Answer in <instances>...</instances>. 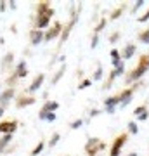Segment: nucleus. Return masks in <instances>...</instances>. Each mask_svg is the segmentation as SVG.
Listing matches in <instances>:
<instances>
[{"label": "nucleus", "instance_id": "6e6552de", "mask_svg": "<svg viewBox=\"0 0 149 156\" xmlns=\"http://www.w3.org/2000/svg\"><path fill=\"white\" fill-rule=\"evenodd\" d=\"M16 97V87H7L5 90L0 92V106L2 108H7L9 102Z\"/></svg>", "mask_w": 149, "mask_h": 156}, {"label": "nucleus", "instance_id": "ea45409f", "mask_svg": "<svg viewBox=\"0 0 149 156\" xmlns=\"http://www.w3.org/2000/svg\"><path fill=\"white\" fill-rule=\"evenodd\" d=\"M127 156H139V154H137V153H128Z\"/></svg>", "mask_w": 149, "mask_h": 156}, {"label": "nucleus", "instance_id": "c85d7f7f", "mask_svg": "<svg viewBox=\"0 0 149 156\" xmlns=\"http://www.w3.org/2000/svg\"><path fill=\"white\" fill-rule=\"evenodd\" d=\"M120 38H121V33H120V31H114L113 35L109 36V43H113V45H114V43L118 42Z\"/></svg>", "mask_w": 149, "mask_h": 156}, {"label": "nucleus", "instance_id": "f704fd0d", "mask_svg": "<svg viewBox=\"0 0 149 156\" xmlns=\"http://www.w3.org/2000/svg\"><path fill=\"white\" fill-rule=\"evenodd\" d=\"M101 114V109H92L90 111V118H95V116H99Z\"/></svg>", "mask_w": 149, "mask_h": 156}, {"label": "nucleus", "instance_id": "a878e982", "mask_svg": "<svg viewBox=\"0 0 149 156\" xmlns=\"http://www.w3.org/2000/svg\"><path fill=\"white\" fill-rule=\"evenodd\" d=\"M82 125H83V120H82V118H76V120H73L70 123V128H71V130H78Z\"/></svg>", "mask_w": 149, "mask_h": 156}, {"label": "nucleus", "instance_id": "5701e85b", "mask_svg": "<svg viewBox=\"0 0 149 156\" xmlns=\"http://www.w3.org/2000/svg\"><path fill=\"white\" fill-rule=\"evenodd\" d=\"M59 141H61V134H59V132H56V134H52V137H50V141L47 142V144H49V148H54V146H56Z\"/></svg>", "mask_w": 149, "mask_h": 156}, {"label": "nucleus", "instance_id": "ddd939ff", "mask_svg": "<svg viewBox=\"0 0 149 156\" xmlns=\"http://www.w3.org/2000/svg\"><path fill=\"white\" fill-rule=\"evenodd\" d=\"M12 73H14V76L17 78V80H21V78L26 76V75H28V64H26V59H21Z\"/></svg>", "mask_w": 149, "mask_h": 156}, {"label": "nucleus", "instance_id": "2eb2a0df", "mask_svg": "<svg viewBox=\"0 0 149 156\" xmlns=\"http://www.w3.org/2000/svg\"><path fill=\"white\" fill-rule=\"evenodd\" d=\"M50 19L52 17H49V16H38L35 19V30H47L50 26Z\"/></svg>", "mask_w": 149, "mask_h": 156}, {"label": "nucleus", "instance_id": "e433bc0d", "mask_svg": "<svg viewBox=\"0 0 149 156\" xmlns=\"http://www.w3.org/2000/svg\"><path fill=\"white\" fill-rule=\"evenodd\" d=\"M5 149H7V148H5V146L0 142V154H2V153H5Z\"/></svg>", "mask_w": 149, "mask_h": 156}, {"label": "nucleus", "instance_id": "20e7f679", "mask_svg": "<svg viewBox=\"0 0 149 156\" xmlns=\"http://www.w3.org/2000/svg\"><path fill=\"white\" fill-rule=\"evenodd\" d=\"M78 14H80V11H78V12H75V9H73V16H71V19L68 21V24L63 28V33H61V36H59V47H61V45H63L68 38H70L71 30L75 28V24L78 23Z\"/></svg>", "mask_w": 149, "mask_h": 156}, {"label": "nucleus", "instance_id": "1a4fd4ad", "mask_svg": "<svg viewBox=\"0 0 149 156\" xmlns=\"http://www.w3.org/2000/svg\"><path fill=\"white\" fill-rule=\"evenodd\" d=\"M17 130V121L16 120H5V121H0V134H12Z\"/></svg>", "mask_w": 149, "mask_h": 156}, {"label": "nucleus", "instance_id": "a19ab883", "mask_svg": "<svg viewBox=\"0 0 149 156\" xmlns=\"http://www.w3.org/2000/svg\"><path fill=\"white\" fill-rule=\"evenodd\" d=\"M64 156H70V154H64Z\"/></svg>", "mask_w": 149, "mask_h": 156}, {"label": "nucleus", "instance_id": "7ed1b4c3", "mask_svg": "<svg viewBox=\"0 0 149 156\" xmlns=\"http://www.w3.org/2000/svg\"><path fill=\"white\" fill-rule=\"evenodd\" d=\"M106 149V142H102L99 137H92V139H88L85 144V153L88 156H97L101 151H104Z\"/></svg>", "mask_w": 149, "mask_h": 156}, {"label": "nucleus", "instance_id": "a211bd4d", "mask_svg": "<svg viewBox=\"0 0 149 156\" xmlns=\"http://www.w3.org/2000/svg\"><path fill=\"white\" fill-rule=\"evenodd\" d=\"M102 76H104V70H102V64L97 63V68H95V71H94L92 75V82H99V80H102Z\"/></svg>", "mask_w": 149, "mask_h": 156}, {"label": "nucleus", "instance_id": "f257e3e1", "mask_svg": "<svg viewBox=\"0 0 149 156\" xmlns=\"http://www.w3.org/2000/svg\"><path fill=\"white\" fill-rule=\"evenodd\" d=\"M149 71V54H142L139 57V63L135 68L128 71L127 75H125V82L127 83H137V82H141V78L146 75Z\"/></svg>", "mask_w": 149, "mask_h": 156}, {"label": "nucleus", "instance_id": "72a5a7b5", "mask_svg": "<svg viewBox=\"0 0 149 156\" xmlns=\"http://www.w3.org/2000/svg\"><path fill=\"white\" fill-rule=\"evenodd\" d=\"M56 118H57V114H56V113H49V114H47V118H45V120L52 123V121H56Z\"/></svg>", "mask_w": 149, "mask_h": 156}, {"label": "nucleus", "instance_id": "c756f323", "mask_svg": "<svg viewBox=\"0 0 149 156\" xmlns=\"http://www.w3.org/2000/svg\"><path fill=\"white\" fill-rule=\"evenodd\" d=\"M147 21H149V7H147V11H146L141 17H137V23H147Z\"/></svg>", "mask_w": 149, "mask_h": 156}, {"label": "nucleus", "instance_id": "cd10ccee", "mask_svg": "<svg viewBox=\"0 0 149 156\" xmlns=\"http://www.w3.org/2000/svg\"><path fill=\"white\" fill-rule=\"evenodd\" d=\"M144 4H146L144 0H137V2H135V5H134V7H132V14H137V11H139V9H142V7H144Z\"/></svg>", "mask_w": 149, "mask_h": 156}, {"label": "nucleus", "instance_id": "473e14b6", "mask_svg": "<svg viewBox=\"0 0 149 156\" xmlns=\"http://www.w3.org/2000/svg\"><path fill=\"white\" fill-rule=\"evenodd\" d=\"M147 118H149V111H146V113H142V114L137 116V120H139V121H146Z\"/></svg>", "mask_w": 149, "mask_h": 156}, {"label": "nucleus", "instance_id": "aec40b11", "mask_svg": "<svg viewBox=\"0 0 149 156\" xmlns=\"http://www.w3.org/2000/svg\"><path fill=\"white\" fill-rule=\"evenodd\" d=\"M125 9H127V5H125V4H121L120 7H116L113 11V12H111V16H109V19H118V17H121V14H123V12H125Z\"/></svg>", "mask_w": 149, "mask_h": 156}, {"label": "nucleus", "instance_id": "dca6fc26", "mask_svg": "<svg viewBox=\"0 0 149 156\" xmlns=\"http://www.w3.org/2000/svg\"><path fill=\"white\" fill-rule=\"evenodd\" d=\"M64 73H66V64H61V66H59V70L54 73V76L50 78V85H57V83H59V80L64 76Z\"/></svg>", "mask_w": 149, "mask_h": 156}, {"label": "nucleus", "instance_id": "39448f33", "mask_svg": "<svg viewBox=\"0 0 149 156\" xmlns=\"http://www.w3.org/2000/svg\"><path fill=\"white\" fill-rule=\"evenodd\" d=\"M128 141V134L127 132H123V134H120L116 139L113 141V144H111V149H109V156H120L121 149L125 148V144H127Z\"/></svg>", "mask_w": 149, "mask_h": 156}, {"label": "nucleus", "instance_id": "6ab92c4d", "mask_svg": "<svg viewBox=\"0 0 149 156\" xmlns=\"http://www.w3.org/2000/svg\"><path fill=\"white\" fill-rule=\"evenodd\" d=\"M12 63H14V52H7L2 61V70H7V66H12Z\"/></svg>", "mask_w": 149, "mask_h": 156}, {"label": "nucleus", "instance_id": "423d86ee", "mask_svg": "<svg viewBox=\"0 0 149 156\" xmlns=\"http://www.w3.org/2000/svg\"><path fill=\"white\" fill-rule=\"evenodd\" d=\"M61 33H63V24H61L59 21H56L52 26H49V28H47L45 35H43V42H52V40L59 38V36H61Z\"/></svg>", "mask_w": 149, "mask_h": 156}, {"label": "nucleus", "instance_id": "f03ea898", "mask_svg": "<svg viewBox=\"0 0 149 156\" xmlns=\"http://www.w3.org/2000/svg\"><path fill=\"white\" fill-rule=\"evenodd\" d=\"M142 87V82H137V83H134L132 87H127V89H123V90H120L118 92V99H120V104H118V108H125L132 101V95H134L139 89Z\"/></svg>", "mask_w": 149, "mask_h": 156}, {"label": "nucleus", "instance_id": "f8f14e48", "mask_svg": "<svg viewBox=\"0 0 149 156\" xmlns=\"http://www.w3.org/2000/svg\"><path fill=\"white\" fill-rule=\"evenodd\" d=\"M43 35H45V31H42V30H31L29 31V43L33 45V47H36V45H40V43L43 42Z\"/></svg>", "mask_w": 149, "mask_h": 156}, {"label": "nucleus", "instance_id": "b1692460", "mask_svg": "<svg viewBox=\"0 0 149 156\" xmlns=\"http://www.w3.org/2000/svg\"><path fill=\"white\" fill-rule=\"evenodd\" d=\"M127 128H128V134H139V125L135 123V121H128V125H127Z\"/></svg>", "mask_w": 149, "mask_h": 156}, {"label": "nucleus", "instance_id": "7c9ffc66", "mask_svg": "<svg viewBox=\"0 0 149 156\" xmlns=\"http://www.w3.org/2000/svg\"><path fill=\"white\" fill-rule=\"evenodd\" d=\"M109 56H111V59H113V61H114V59H121V57H120V50L116 49V47H114V49H111Z\"/></svg>", "mask_w": 149, "mask_h": 156}, {"label": "nucleus", "instance_id": "0eeeda50", "mask_svg": "<svg viewBox=\"0 0 149 156\" xmlns=\"http://www.w3.org/2000/svg\"><path fill=\"white\" fill-rule=\"evenodd\" d=\"M43 82H45V75L43 73H38L35 78H33V82L28 85V89H26V94H29V95H33L35 92H38L40 89H42Z\"/></svg>", "mask_w": 149, "mask_h": 156}, {"label": "nucleus", "instance_id": "4be33fe9", "mask_svg": "<svg viewBox=\"0 0 149 156\" xmlns=\"http://www.w3.org/2000/svg\"><path fill=\"white\" fill-rule=\"evenodd\" d=\"M106 24H107V19H106V17H102V19H101V21L97 23V26L94 28V33H95V35H99L101 31L106 28Z\"/></svg>", "mask_w": 149, "mask_h": 156}, {"label": "nucleus", "instance_id": "9b49d317", "mask_svg": "<svg viewBox=\"0 0 149 156\" xmlns=\"http://www.w3.org/2000/svg\"><path fill=\"white\" fill-rule=\"evenodd\" d=\"M38 16H49V17L54 16V9L50 7L49 2H40V4L36 5V17H38Z\"/></svg>", "mask_w": 149, "mask_h": 156}, {"label": "nucleus", "instance_id": "bb28decb", "mask_svg": "<svg viewBox=\"0 0 149 156\" xmlns=\"http://www.w3.org/2000/svg\"><path fill=\"white\" fill-rule=\"evenodd\" d=\"M92 85V80L90 78H85V80H82L78 83V90H83V89H87V87H90Z\"/></svg>", "mask_w": 149, "mask_h": 156}, {"label": "nucleus", "instance_id": "4468645a", "mask_svg": "<svg viewBox=\"0 0 149 156\" xmlns=\"http://www.w3.org/2000/svg\"><path fill=\"white\" fill-rule=\"evenodd\" d=\"M36 102V97L35 95H21L19 99L16 101V108H28V106H33Z\"/></svg>", "mask_w": 149, "mask_h": 156}, {"label": "nucleus", "instance_id": "9d476101", "mask_svg": "<svg viewBox=\"0 0 149 156\" xmlns=\"http://www.w3.org/2000/svg\"><path fill=\"white\" fill-rule=\"evenodd\" d=\"M135 52H137V45H134L132 42L127 43V45H125V47H123V49L120 50V57H121V61L125 63V61H128V59H132Z\"/></svg>", "mask_w": 149, "mask_h": 156}, {"label": "nucleus", "instance_id": "412c9836", "mask_svg": "<svg viewBox=\"0 0 149 156\" xmlns=\"http://www.w3.org/2000/svg\"><path fill=\"white\" fill-rule=\"evenodd\" d=\"M45 149V141H40L38 144H36L35 148L31 149V153H29V156H38V154H42V151Z\"/></svg>", "mask_w": 149, "mask_h": 156}, {"label": "nucleus", "instance_id": "4c0bfd02", "mask_svg": "<svg viewBox=\"0 0 149 156\" xmlns=\"http://www.w3.org/2000/svg\"><path fill=\"white\" fill-rule=\"evenodd\" d=\"M9 7H11V9H16V7H17V5H16V2H14V0H12V2H9Z\"/></svg>", "mask_w": 149, "mask_h": 156}, {"label": "nucleus", "instance_id": "393cba45", "mask_svg": "<svg viewBox=\"0 0 149 156\" xmlns=\"http://www.w3.org/2000/svg\"><path fill=\"white\" fill-rule=\"evenodd\" d=\"M146 111H149V109H147V102H144V104H141V106L135 108V109H134V114H135V116H139V114L146 113Z\"/></svg>", "mask_w": 149, "mask_h": 156}, {"label": "nucleus", "instance_id": "f3484780", "mask_svg": "<svg viewBox=\"0 0 149 156\" xmlns=\"http://www.w3.org/2000/svg\"><path fill=\"white\" fill-rule=\"evenodd\" d=\"M137 40H139L141 43H146V45H147L149 43V28L141 30V31L137 33Z\"/></svg>", "mask_w": 149, "mask_h": 156}, {"label": "nucleus", "instance_id": "58836bf2", "mask_svg": "<svg viewBox=\"0 0 149 156\" xmlns=\"http://www.w3.org/2000/svg\"><path fill=\"white\" fill-rule=\"evenodd\" d=\"M4 114H5V108H2V106H0V118H2Z\"/></svg>", "mask_w": 149, "mask_h": 156}, {"label": "nucleus", "instance_id": "c9c22d12", "mask_svg": "<svg viewBox=\"0 0 149 156\" xmlns=\"http://www.w3.org/2000/svg\"><path fill=\"white\" fill-rule=\"evenodd\" d=\"M5 9H7V2H0V11L5 12Z\"/></svg>", "mask_w": 149, "mask_h": 156}, {"label": "nucleus", "instance_id": "2f4dec72", "mask_svg": "<svg viewBox=\"0 0 149 156\" xmlns=\"http://www.w3.org/2000/svg\"><path fill=\"white\" fill-rule=\"evenodd\" d=\"M97 43H99V35H95V33H94L92 42H90V47H92V49H95V47H97Z\"/></svg>", "mask_w": 149, "mask_h": 156}]
</instances>
